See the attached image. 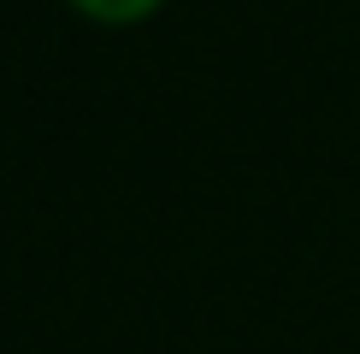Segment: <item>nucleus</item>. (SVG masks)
<instances>
[{
    "label": "nucleus",
    "mask_w": 360,
    "mask_h": 354,
    "mask_svg": "<svg viewBox=\"0 0 360 354\" xmlns=\"http://www.w3.org/2000/svg\"><path fill=\"white\" fill-rule=\"evenodd\" d=\"M166 0H71V12H83L89 24L101 29H130V24H148Z\"/></svg>",
    "instance_id": "obj_1"
}]
</instances>
